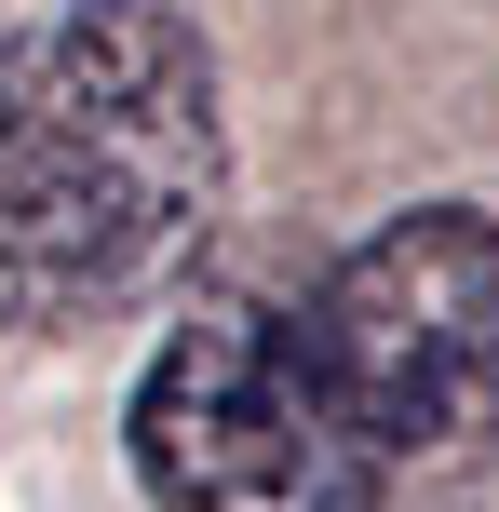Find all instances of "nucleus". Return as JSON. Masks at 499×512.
Masks as SVG:
<instances>
[{"label": "nucleus", "instance_id": "f257e3e1", "mask_svg": "<svg viewBox=\"0 0 499 512\" xmlns=\"http://www.w3.org/2000/svg\"><path fill=\"white\" fill-rule=\"evenodd\" d=\"M230 203L216 54L176 0H41L0 41V324L95 337L176 297Z\"/></svg>", "mask_w": 499, "mask_h": 512}, {"label": "nucleus", "instance_id": "f03ea898", "mask_svg": "<svg viewBox=\"0 0 499 512\" xmlns=\"http://www.w3.org/2000/svg\"><path fill=\"white\" fill-rule=\"evenodd\" d=\"M122 459L149 512H378L405 486L324 391L284 297H189L135 364Z\"/></svg>", "mask_w": 499, "mask_h": 512}, {"label": "nucleus", "instance_id": "7ed1b4c3", "mask_svg": "<svg viewBox=\"0 0 499 512\" xmlns=\"http://www.w3.org/2000/svg\"><path fill=\"white\" fill-rule=\"evenodd\" d=\"M324 391L392 472L459 459L499 432V216L486 203H405L297 297Z\"/></svg>", "mask_w": 499, "mask_h": 512}]
</instances>
